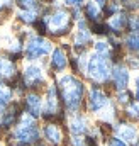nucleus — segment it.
<instances>
[{"label": "nucleus", "instance_id": "nucleus-1", "mask_svg": "<svg viewBox=\"0 0 139 146\" xmlns=\"http://www.w3.org/2000/svg\"><path fill=\"white\" fill-rule=\"evenodd\" d=\"M56 87L65 110L71 115L78 114L85 100V83L75 75H61Z\"/></svg>", "mask_w": 139, "mask_h": 146}, {"label": "nucleus", "instance_id": "nucleus-2", "mask_svg": "<svg viewBox=\"0 0 139 146\" xmlns=\"http://www.w3.org/2000/svg\"><path fill=\"white\" fill-rule=\"evenodd\" d=\"M112 73V61L110 56H104L99 53H92L87 60L85 75L93 82V85H104L110 82Z\"/></svg>", "mask_w": 139, "mask_h": 146}, {"label": "nucleus", "instance_id": "nucleus-3", "mask_svg": "<svg viewBox=\"0 0 139 146\" xmlns=\"http://www.w3.org/2000/svg\"><path fill=\"white\" fill-rule=\"evenodd\" d=\"M48 26V31L53 36H65L68 34L71 29V17L66 10L63 9H56L51 14H46V17L42 19Z\"/></svg>", "mask_w": 139, "mask_h": 146}, {"label": "nucleus", "instance_id": "nucleus-4", "mask_svg": "<svg viewBox=\"0 0 139 146\" xmlns=\"http://www.w3.org/2000/svg\"><path fill=\"white\" fill-rule=\"evenodd\" d=\"M24 53L29 61H36V60H41V58L48 56L49 53H53V44H51V41H48L42 36H31L29 41L26 42Z\"/></svg>", "mask_w": 139, "mask_h": 146}, {"label": "nucleus", "instance_id": "nucleus-5", "mask_svg": "<svg viewBox=\"0 0 139 146\" xmlns=\"http://www.w3.org/2000/svg\"><path fill=\"white\" fill-rule=\"evenodd\" d=\"M110 99L105 94V90L100 85H92L88 90V99H87V110L92 114H99L109 106Z\"/></svg>", "mask_w": 139, "mask_h": 146}, {"label": "nucleus", "instance_id": "nucleus-6", "mask_svg": "<svg viewBox=\"0 0 139 146\" xmlns=\"http://www.w3.org/2000/svg\"><path fill=\"white\" fill-rule=\"evenodd\" d=\"M114 133L119 139H122L127 146H139V129L132 122L119 121L114 127Z\"/></svg>", "mask_w": 139, "mask_h": 146}, {"label": "nucleus", "instance_id": "nucleus-7", "mask_svg": "<svg viewBox=\"0 0 139 146\" xmlns=\"http://www.w3.org/2000/svg\"><path fill=\"white\" fill-rule=\"evenodd\" d=\"M39 138H41V131L36 124H32V126L17 124V127L14 129V139L19 145H37Z\"/></svg>", "mask_w": 139, "mask_h": 146}, {"label": "nucleus", "instance_id": "nucleus-8", "mask_svg": "<svg viewBox=\"0 0 139 146\" xmlns=\"http://www.w3.org/2000/svg\"><path fill=\"white\" fill-rule=\"evenodd\" d=\"M110 80H112V85H114V88H115L117 92L127 90L129 80H131L129 68H127L124 63H114V65H112V73H110Z\"/></svg>", "mask_w": 139, "mask_h": 146}, {"label": "nucleus", "instance_id": "nucleus-9", "mask_svg": "<svg viewBox=\"0 0 139 146\" xmlns=\"http://www.w3.org/2000/svg\"><path fill=\"white\" fill-rule=\"evenodd\" d=\"M90 42H92V33H90L87 22L80 21L78 31L75 33V39H73V49L76 51V54H83V53H87Z\"/></svg>", "mask_w": 139, "mask_h": 146}, {"label": "nucleus", "instance_id": "nucleus-10", "mask_svg": "<svg viewBox=\"0 0 139 146\" xmlns=\"http://www.w3.org/2000/svg\"><path fill=\"white\" fill-rule=\"evenodd\" d=\"M46 76L41 66L37 65H27L24 70V85L26 88H34V87H41L44 85Z\"/></svg>", "mask_w": 139, "mask_h": 146}, {"label": "nucleus", "instance_id": "nucleus-11", "mask_svg": "<svg viewBox=\"0 0 139 146\" xmlns=\"http://www.w3.org/2000/svg\"><path fill=\"white\" fill-rule=\"evenodd\" d=\"M70 65V58L66 51L63 48H54L51 53V60H49V66L54 73H63Z\"/></svg>", "mask_w": 139, "mask_h": 146}, {"label": "nucleus", "instance_id": "nucleus-12", "mask_svg": "<svg viewBox=\"0 0 139 146\" xmlns=\"http://www.w3.org/2000/svg\"><path fill=\"white\" fill-rule=\"evenodd\" d=\"M68 129L71 133V136H85L90 129L88 126V121L85 115L81 114H75L70 117V122H68Z\"/></svg>", "mask_w": 139, "mask_h": 146}, {"label": "nucleus", "instance_id": "nucleus-13", "mask_svg": "<svg viewBox=\"0 0 139 146\" xmlns=\"http://www.w3.org/2000/svg\"><path fill=\"white\" fill-rule=\"evenodd\" d=\"M26 114H29L31 117H41V114H42V99L39 97V94H36V92H29L27 95H26Z\"/></svg>", "mask_w": 139, "mask_h": 146}, {"label": "nucleus", "instance_id": "nucleus-14", "mask_svg": "<svg viewBox=\"0 0 139 146\" xmlns=\"http://www.w3.org/2000/svg\"><path fill=\"white\" fill-rule=\"evenodd\" d=\"M107 27L114 34H122L124 31H127L129 29V17H127V14H115V15H112L109 19V22H107Z\"/></svg>", "mask_w": 139, "mask_h": 146}, {"label": "nucleus", "instance_id": "nucleus-15", "mask_svg": "<svg viewBox=\"0 0 139 146\" xmlns=\"http://www.w3.org/2000/svg\"><path fill=\"white\" fill-rule=\"evenodd\" d=\"M42 134H44V139L53 146L61 145V141H63V133H61L60 126L54 124V122H48L42 127Z\"/></svg>", "mask_w": 139, "mask_h": 146}, {"label": "nucleus", "instance_id": "nucleus-16", "mask_svg": "<svg viewBox=\"0 0 139 146\" xmlns=\"http://www.w3.org/2000/svg\"><path fill=\"white\" fill-rule=\"evenodd\" d=\"M0 76H5L7 80H15L17 75V68L15 63L12 61V58L9 56H0Z\"/></svg>", "mask_w": 139, "mask_h": 146}, {"label": "nucleus", "instance_id": "nucleus-17", "mask_svg": "<svg viewBox=\"0 0 139 146\" xmlns=\"http://www.w3.org/2000/svg\"><path fill=\"white\" fill-rule=\"evenodd\" d=\"M85 15H87L88 21H92V24L100 22V7L97 3H93V2H88L85 5Z\"/></svg>", "mask_w": 139, "mask_h": 146}, {"label": "nucleus", "instance_id": "nucleus-18", "mask_svg": "<svg viewBox=\"0 0 139 146\" xmlns=\"http://www.w3.org/2000/svg\"><path fill=\"white\" fill-rule=\"evenodd\" d=\"M124 44H126V48H127L129 53L139 54V34L129 33V34L126 36V39H124Z\"/></svg>", "mask_w": 139, "mask_h": 146}, {"label": "nucleus", "instance_id": "nucleus-19", "mask_svg": "<svg viewBox=\"0 0 139 146\" xmlns=\"http://www.w3.org/2000/svg\"><path fill=\"white\" fill-rule=\"evenodd\" d=\"M124 115L129 121H139V104L136 100H132L131 104H127L124 107Z\"/></svg>", "mask_w": 139, "mask_h": 146}, {"label": "nucleus", "instance_id": "nucleus-20", "mask_svg": "<svg viewBox=\"0 0 139 146\" xmlns=\"http://www.w3.org/2000/svg\"><path fill=\"white\" fill-rule=\"evenodd\" d=\"M10 99H12V88L9 85H2L0 83V109L9 107Z\"/></svg>", "mask_w": 139, "mask_h": 146}, {"label": "nucleus", "instance_id": "nucleus-21", "mask_svg": "<svg viewBox=\"0 0 139 146\" xmlns=\"http://www.w3.org/2000/svg\"><path fill=\"white\" fill-rule=\"evenodd\" d=\"M115 100H117V104H120V106L126 107L127 104H131L134 100V94L129 92V90H120V92L115 94Z\"/></svg>", "mask_w": 139, "mask_h": 146}, {"label": "nucleus", "instance_id": "nucleus-22", "mask_svg": "<svg viewBox=\"0 0 139 146\" xmlns=\"http://www.w3.org/2000/svg\"><path fill=\"white\" fill-rule=\"evenodd\" d=\"M90 33H93V34H99V36H109L110 34V31H109V27H107V24L104 22H93L92 26H90Z\"/></svg>", "mask_w": 139, "mask_h": 146}, {"label": "nucleus", "instance_id": "nucleus-23", "mask_svg": "<svg viewBox=\"0 0 139 146\" xmlns=\"http://www.w3.org/2000/svg\"><path fill=\"white\" fill-rule=\"evenodd\" d=\"M93 53H99V54H104V56H110V44L107 41H97L93 44Z\"/></svg>", "mask_w": 139, "mask_h": 146}, {"label": "nucleus", "instance_id": "nucleus-24", "mask_svg": "<svg viewBox=\"0 0 139 146\" xmlns=\"http://www.w3.org/2000/svg\"><path fill=\"white\" fill-rule=\"evenodd\" d=\"M19 19L27 22V24H34L37 21V12H32V10H21L19 12Z\"/></svg>", "mask_w": 139, "mask_h": 146}, {"label": "nucleus", "instance_id": "nucleus-25", "mask_svg": "<svg viewBox=\"0 0 139 146\" xmlns=\"http://www.w3.org/2000/svg\"><path fill=\"white\" fill-rule=\"evenodd\" d=\"M17 2H19V5H21L24 10H32V12H37V9H39L37 0H17Z\"/></svg>", "mask_w": 139, "mask_h": 146}, {"label": "nucleus", "instance_id": "nucleus-26", "mask_svg": "<svg viewBox=\"0 0 139 146\" xmlns=\"http://www.w3.org/2000/svg\"><path fill=\"white\" fill-rule=\"evenodd\" d=\"M129 70H139V54H129L124 63Z\"/></svg>", "mask_w": 139, "mask_h": 146}, {"label": "nucleus", "instance_id": "nucleus-27", "mask_svg": "<svg viewBox=\"0 0 139 146\" xmlns=\"http://www.w3.org/2000/svg\"><path fill=\"white\" fill-rule=\"evenodd\" d=\"M107 146H127L122 139H119L117 136H110L107 138Z\"/></svg>", "mask_w": 139, "mask_h": 146}, {"label": "nucleus", "instance_id": "nucleus-28", "mask_svg": "<svg viewBox=\"0 0 139 146\" xmlns=\"http://www.w3.org/2000/svg\"><path fill=\"white\" fill-rule=\"evenodd\" d=\"M87 136H71V146H85Z\"/></svg>", "mask_w": 139, "mask_h": 146}, {"label": "nucleus", "instance_id": "nucleus-29", "mask_svg": "<svg viewBox=\"0 0 139 146\" xmlns=\"http://www.w3.org/2000/svg\"><path fill=\"white\" fill-rule=\"evenodd\" d=\"M124 2V5L129 9V10H136L139 9V0H122Z\"/></svg>", "mask_w": 139, "mask_h": 146}, {"label": "nucleus", "instance_id": "nucleus-30", "mask_svg": "<svg viewBox=\"0 0 139 146\" xmlns=\"http://www.w3.org/2000/svg\"><path fill=\"white\" fill-rule=\"evenodd\" d=\"M134 100L139 104V76L136 78V90H134Z\"/></svg>", "mask_w": 139, "mask_h": 146}, {"label": "nucleus", "instance_id": "nucleus-31", "mask_svg": "<svg viewBox=\"0 0 139 146\" xmlns=\"http://www.w3.org/2000/svg\"><path fill=\"white\" fill-rule=\"evenodd\" d=\"M65 2H66L68 5H73V7H80L83 0H65Z\"/></svg>", "mask_w": 139, "mask_h": 146}, {"label": "nucleus", "instance_id": "nucleus-32", "mask_svg": "<svg viewBox=\"0 0 139 146\" xmlns=\"http://www.w3.org/2000/svg\"><path fill=\"white\" fill-rule=\"evenodd\" d=\"M95 2H97V5H99V7H104L107 0H95Z\"/></svg>", "mask_w": 139, "mask_h": 146}, {"label": "nucleus", "instance_id": "nucleus-33", "mask_svg": "<svg viewBox=\"0 0 139 146\" xmlns=\"http://www.w3.org/2000/svg\"><path fill=\"white\" fill-rule=\"evenodd\" d=\"M5 2H7V0H0V9H2V7L5 5Z\"/></svg>", "mask_w": 139, "mask_h": 146}, {"label": "nucleus", "instance_id": "nucleus-34", "mask_svg": "<svg viewBox=\"0 0 139 146\" xmlns=\"http://www.w3.org/2000/svg\"><path fill=\"white\" fill-rule=\"evenodd\" d=\"M36 146H44V145H36Z\"/></svg>", "mask_w": 139, "mask_h": 146}, {"label": "nucleus", "instance_id": "nucleus-35", "mask_svg": "<svg viewBox=\"0 0 139 146\" xmlns=\"http://www.w3.org/2000/svg\"><path fill=\"white\" fill-rule=\"evenodd\" d=\"M17 146H24V145H17Z\"/></svg>", "mask_w": 139, "mask_h": 146}, {"label": "nucleus", "instance_id": "nucleus-36", "mask_svg": "<svg viewBox=\"0 0 139 146\" xmlns=\"http://www.w3.org/2000/svg\"><path fill=\"white\" fill-rule=\"evenodd\" d=\"M0 146H2V145H0Z\"/></svg>", "mask_w": 139, "mask_h": 146}]
</instances>
